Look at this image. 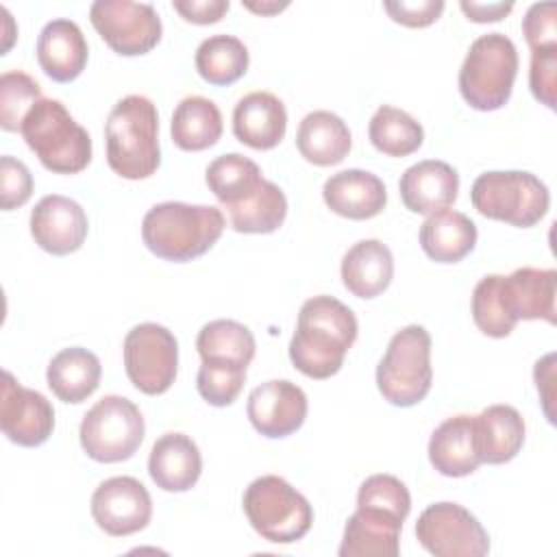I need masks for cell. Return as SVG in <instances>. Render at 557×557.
Masks as SVG:
<instances>
[{"instance_id": "26", "label": "cell", "mask_w": 557, "mask_h": 557, "mask_svg": "<svg viewBox=\"0 0 557 557\" xmlns=\"http://www.w3.org/2000/svg\"><path fill=\"white\" fill-rule=\"evenodd\" d=\"M350 146L346 122L331 111H311L298 124L296 148L313 165L326 168L344 161Z\"/></svg>"}, {"instance_id": "35", "label": "cell", "mask_w": 557, "mask_h": 557, "mask_svg": "<svg viewBox=\"0 0 557 557\" xmlns=\"http://www.w3.org/2000/svg\"><path fill=\"white\" fill-rule=\"evenodd\" d=\"M226 213L233 231L265 235L274 233L285 222L287 198L276 183L263 181L257 194L235 207H228Z\"/></svg>"}, {"instance_id": "17", "label": "cell", "mask_w": 557, "mask_h": 557, "mask_svg": "<svg viewBox=\"0 0 557 557\" xmlns=\"http://www.w3.org/2000/svg\"><path fill=\"white\" fill-rule=\"evenodd\" d=\"M555 294L557 270L553 268H518L507 276L498 274V296L513 324H518V320H546L555 324Z\"/></svg>"}, {"instance_id": "8", "label": "cell", "mask_w": 557, "mask_h": 557, "mask_svg": "<svg viewBox=\"0 0 557 557\" xmlns=\"http://www.w3.org/2000/svg\"><path fill=\"white\" fill-rule=\"evenodd\" d=\"M431 335L420 324L394 333L383 359L376 366V387L396 407H413L431 389Z\"/></svg>"}, {"instance_id": "34", "label": "cell", "mask_w": 557, "mask_h": 557, "mask_svg": "<svg viewBox=\"0 0 557 557\" xmlns=\"http://www.w3.org/2000/svg\"><path fill=\"white\" fill-rule=\"evenodd\" d=\"M368 137L379 152L387 157H407L422 146L424 131L407 111L383 104L374 111L368 124Z\"/></svg>"}, {"instance_id": "41", "label": "cell", "mask_w": 557, "mask_h": 557, "mask_svg": "<svg viewBox=\"0 0 557 557\" xmlns=\"http://www.w3.org/2000/svg\"><path fill=\"white\" fill-rule=\"evenodd\" d=\"M522 35L531 50L557 46V4L535 2L522 17Z\"/></svg>"}, {"instance_id": "13", "label": "cell", "mask_w": 557, "mask_h": 557, "mask_svg": "<svg viewBox=\"0 0 557 557\" xmlns=\"http://www.w3.org/2000/svg\"><path fill=\"white\" fill-rule=\"evenodd\" d=\"M91 516L96 524L113 535H133L148 527L152 518V498L135 476H111L91 494Z\"/></svg>"}, {"instance_id": "16", "label": "cell", "mask_w": 557, "mask_h": 557, "mask_svg": "<svg viewBox=\"0 0 557 557\" xmlns=\"http://www.w3.org/2000/svg\"><path fill=\"white\" fill-rule=\"evenodd\" d=\"M85 209L61 194L44 196L30 211V235L35 244L57 257L76 252L87 237Z\"/></svg>"}, {"instance_id": "11", "label": "cell", "mask_w": 557, "mask_h": 557, "mask_svg": "<svg viewBox=\"0 0 557 557\" xmlns=\"http://www.w3.org/2000/svg\"><path fill=\"white\" fill-rule=\"evenodd\" d=\"M416 537L435 557H483L490 553V537L483 524L457 503L429 505L418 522Z\"/></svg>"}, {"instance_id": "18", "label": "cell", "mask_w": 557, "mask_h": 557, "mask_svg": "<svg viewBox=\"0 0 557 557\" xmlns=\"http://www.w3.org/2000/svg\"><path fill=\"white\" fill-rule=\"evenodd\" d=\"M403 205L411 213L431 215L448 209L457 200L459 174L453 165L437 159L418 161L398 181Z\"/></svg>"}, {"instance_id": "37", "label": "cell", "mask_w": 557, "mask_h": 557, "mask_svg": "<svg viewBox=\"0 0 557 557\" xmlns=\"http://www.w3.org/2000/svg\"><path fill=\"white\" fill-rule=\"evenodd\" d=\"M39 83L24 72H4L0 76V126L20 133L24 117L41 100Z\"/></svg>"}, {"instance_id": "38", "label": "cell", "mask_w": 557, "mask_h": 557, "mask_svg": "<svg viewBox=\"0 0 557 557\" xmlns=\"http://www.w3.org/2000/svg\"><path fill=\"white\" fill-rule=\"evenodd\" d=\"M246 383V368L235 363L202 361L196 376L198 394L213 407H226L237 400Z\"/></svg>"}, {"instance_id": "5", "label": "cell", "mask_w": 557, "mask_h": 557, "mask_svg": "<svg viewBox=\"0 0 557 557\" xmlns=\"http://www.w3.org/2000/svg\"><path fill=\"white\" fill-rule=\"evenodd\" d=\"M518 74V50L503 33H487L470 44L459 67L461 98L476 111L507 104Z\"/></svg>"}, {"instance_id": "31", "label": "cell", "mask_w": 557, "mask_h": 557, "mask_svg": "<svg viewBox=\"0 0 557 557\" xmlns=\"http://www.w3.org/2000/svg\"><path fill=\"white\" fill-rule=\"evenodd\" d=\"M205 181L213 196L220 200V205L228 209L257 194L265 178L261 176V170L252 159L239 152H228L215 157L209 163Z\"/></svg>"}, {"instance_id": "1", "label": "cell", "mask_w": 557, "mask_h": 557, "mask_svg": "<svg viewBox=\"0 0 557 557\" xmlns=\"http://www.w3.org/2000/svg\"><path fill=\"white\" fill-rule=\"evenodd\" d=\"M357 331L359 324L348 305L333 296H313L298 311L289 359L305 376L329 379L342 370Z\"/></svg>"}, {"instance_id": "22", "label": "cell", "mask_w": 557, "mask_h": 557, "mask_svg": "<svg viewBox=\"0 0 557 557\" xmlns=\"http://www.w3.org/2000/svg\"><path fill=\"white\" fill-rule=\"evenodd\" d=\"M287 131V111L281 98L270 91H250L233 109L235 137L255 148L270 150L281 144Z\"/></svg>"}, {"instance_id": "46", "label": "cell", "mask_w": 557, "mask_h": 557, "mask_svg": "<svg viewBox=\"0 0 557 557\" xmlns=\"http://www.w3.org/2000/svg\"><path fill=\"white\" fill-rule=\"evenodd\" d=\"M246 9L255 11V13H261V15H272V13H278L283 9H287L289 2H276V0H265V2H252V0H244L242 2Z\"/></svg>"}, {"instance_id": "23", "label": "cell", "mask_w": 557, "mask_h": 557, "mask_svg": "<svg viewBox=\"0 0 557 557\" xmlns=\"http://www.w3.org/2000/svg\"><path fill=\"white\" fill-rule=\"evenodd\" d=\"M202 472V457L196 442L185 433L161 435L148 457V474L163 492L191 490Z\"/></svg>"}, {"instance_id": "25", "label": "cell", "mask_w": 557, "mask_h": 557, "mask_svg": "<svg viewBox=\"0 0 557 557\" xmlns=\"http://www.w3.org/2000/svg\"><path fill=\"white\" fill-rule=\"evenodd\" d=\"M100 376H102L100 359L91 350L81 346H70L59 350L50 359L46 370V381L52 394L59 400L72 403V405H78L85 398H89L98 389Z\"/></svg>"}, {"instance_id": "45", "label": "cell", "mask_w": 557, "mask_h": 557, "mask_svg": "<svg viewBox=\"0 0 557 557\" xmlns=\"http://www.w3.org/2000/svg\"><path fill=\"white\" fill-rule=\"evenodd\" d=\"M459 7H461V11L466 13L468 20L485 24V22L503 20L513 9V2H472V0L468 2V0H461Z\"/></svg>"}, {"instance_id": "44", "label": "cell", "mask_w": 557, "mask_h": 557, "mask_svg": "<svg viewBox=\"0 0 557 557\" xmlns=\"http://www.w3.org/2000/svg\"><path fill=\"white\" fill-rule=\"evenodd\" d=\"M172 7L181 13L183 20L207 26L220 22L231 4L228 0H174Z\"/></svg>"}, {"instance_id": "3", "label": "cell", "mask_w": 557, "mask_h": 557, "mask_svg": "<svg viewBox=\"0 0 557 557\" xmlns=\"http://www.w3.org/2000/svg\"><path fill=\"white\" fill-rule=\"evenodd\" d=\"M107 163L128 181L148 178L161 163L159 113L150 98L131 94L117 100L104 124Z\"/></svg>"}, {"instance_id": "42", "label": "cell", "mask_w": 557, "mask_h": 557, "mask_svg": "<svg viewBox=\"0 0 557 557\" xmlns=\"http://www.w3.org/2000/svg\"><path fill=\"white\" fill-rule=\"evenodd\" d=\"M0 191L4 211L22 207L33 194V176L28 168L9 154L0 159Z\"/></svg>"}, {"instance_id": "7", "label": "cell", "mask_w": 557, "mask_h": 557, "mask_svg": "<svg viewBox=\"0 0 557 557\" xmlns=\"http://www.w3.org/2000/svg\"><path fill=\"white\" fill-rule=\"evenodd\" d=\"M242 507L250 527L274 544L298 542L313 522L309 500L276 474L255 479L244 492Z\"/></svg>"}, {"instance_id": "4", "label": "cell", "mask_w": 557, "mask_h": 557, "mask_svg": "<svg viewBox=\"0 0 557 557\" xmlns=\"http://www.w3.org/2000/svg\"><path fill=\"white\" fill-rule=\"evenodd\" d=\"M20 133L39 163L54 174H78L91 161L89 133L59 100H37Z\"/></svg>"}, {"instance_id": "43", "label": "cell", "mask_w": 557, "mask_h": 557, "mask_svg": "<svg viewBox=\"0 0 557 557\" xmlns=\"http://www.w3.org/2000/svg\"><path fill=\"white\" fill-rule=\"evenodd\" d=\"M383 9L394 22L403 26L424 28L442 15L444 2L442 0H413V2L398 0V2H383Z\"/></svg>"}, {"instance_id": "14", "label": "cell", "mask_w": 557, "mask_h": 557, "mask_svg": "<svg viewBox=\"0 0 557 557\" xmlns=\"http://www.w3.org/2000/svg\"><path fill=\"white\" fill-rule=\"evenodd\" d=\"M0 429L17 446H41L54 429V409L50 400L20 385L11 372H2L0 396Z\"/></svg>"}, {"instance_id": "27", "label": "cell", "mask_w": 557, "mask_h": 557, "mask_svg": "<svg viewBox=\"0 0 557 557\" xmlns=\"http://www.w3.org/2000/svg\"><path fill=\"white\" fill-rule=\"evenodd\" d=\"M420 246L437 263H457L472 252L476 244V224L459 211L431 213L420 226Z\"/></svg>"}, {"instance_id": "21", "label": "cell", "mask_w": 557, "mask_h": 557, "mask_svg": "<svg viewBox=\"0 0 557 557\" xmlns=\"http://www.w3.org/2000/svg\"><path fill=\"white\" fill-rule=\"evenodd\" d=\"M87 41L76 22L59 17L48 22L37 37V61L46 76L72 83L87 65Z\"/></svg>"}, {"instance_id": "36", "label": "cell", "mask_w": 557, "mask_h": 557, "mask_svg": "<svg viewBox=\"0 0 557 557\" xmlns=\"http://www.w3.org/2000/svg\"><path fill=\"white\" fill-rule=\"evenodd\" d=\"M357 507L405 522L411 511V496L400 479L392 474H372L357 492Z\"/></svg>"}, {"instance_id": "9", "label": "cell", "mask_w": 557, "mask_h": 557, "mask_svg": "<svg viewBox=\"0 0 557 557\" xmlns=\"http://www.w3.org/2000/svg\"><path fill=\"white\" fill-rule=\"evenodd\" d=\"M146 433L139 407L117 394L100 398L78 429L81 446L89 459L100 463L126 461L141 446Z\"/></svg>"}, {"instance_id": "33", "label": "cell", "mask_w": 557, "mask_h": 557, "mask_svg": "<svg viewBox=\"0 0 557 557\" xmlns=\"http://www.w3.org/2000/svg\"><path fill=\"white\" fill-rule=\"evenodd\" d=\"M196 70L211 85H233L250 63L248 48L233 35H211L196 50Z\"/></svg>"}, {"instance_id": "28", "label": "cell", "mask_w": 557, "mask_h": 557, "mask_svg": "<svg viewBox=\"0 0 557 557\" xmlns=\"http://www.w3.org/2000/svg\"><path fill=\"white\" fill-rule=\"evenodd\" d=\"M403 524L368 509H359L348 518L339 544V557H396L400 550Z\"/></svg>"}, {"instance_id": "12", "label": "cell", "mask_w": 557, "mask_h": 557, "mask_svg": "<svg viewBox=\"0 0 557 557\" xmlns=\"http://www.w3.org/2000/svg\"><path fill=\"white\" fill-rule=\"evenodd\" d=\"M89 20L104 44L122 57L150 52L163 33L161 20L148 2L96 0L89 9Z\"/></svg>"}, {"instance_id": "19", "label": "cell", "mask_w": 557, "mask_h": 557, "mask_svg": "<svg viewBox=\"0 0 557 557\" xmlns=\"http://www.w3.org/2000/svg\"><path fill=\"white\" fill-rule=\"evenodd\" d=\"M326 207L348 220H370L387 205L383 181L366 170H342L326 178L322 187Z\"/></svg>"}, {"instance_id": "2", "label": "cell", "mask_w": 557, "mask_h": 557, "mask_svg": "<svg viewBox=\"0 0 557 557\" xmlns=\"http://www.w3.org/2000/svg\"><path fill=\"white\" fill-rule=\"evenodd\" d=\"M226 220L218 207L159 202L141 222V239L159 259L185 263L205 255L222 235Z\"/></svg>"}, {"instance_id": "6", "label": "cell", "mask_w": 557, "mask_h": 557, "mask_svg": "<svg viewBox=\"0 0 557 557\" xmlns=\"http://www.w3.org/2000/svg\"><path fill=\"white\" fill-rule=\"evenodd\" d=\"M474 209L498 222L518 228L535 226L548 211V187L524 170H494L474 178L470 189Z\"/></svg>"}, {"instance_id": "32", "label": "cell", "mask_w": 557, "mask_h": 557, "mask_svg": "<svg viewBox=\"0 0 557 557\" xmlns=\"http://www.w3.org/2000/svg\"><path fill=\"white\" fill-rule=\"evenodd\" d=\"M196 348L202 361H220L248 368L255 357V335L242 322L220 318L207 322L200 329Z\"/></svg>"}, {"instance_id": "20", "label": "cell", "mask_w": 557, "mask_h": 557, "mask_svg": "<svg viewBox=\"0 0 557 557\" xmlns=\"http://www.w3.org/2000/svg\"><path fill=\"white\" fill-rule=\"evenodd\" d=\"M429 461L444 476H468L483 461L476 444L474 416L446 418L429 440Z\"/></svg>"}, {"instance_id": "15", "label": "cell", "mask_w": 557, "mask_h": 557, "mask_svg": "<svg viewBox=\"0 0 557 557\" xmlns=\"http://www.w3.org/2000/svg\"><path fill=\"white\" fill-rule=\"evenodd\" d=\"M305 392L285 379H272L257 385L248 396V420L263 437H287L298 431L307 418Z\"/></svg>"}, {"instance_id": "29", "label": "cell", "mask_w": 557, "mask_h": 557, "mask_svg": "<svg viewBox=\"0 0 557 557\" xmlns=\"http://www.w3.org/2000/svg\"><path fill=\"white\" fill-rule=\"evenodd\" d=\"M476 420V444L483 463H507L524 444V420L511 405H490Z\"/></svg>"}, {"instance_id": "40", "label": "cell", "mask_w": 557, "mask_h": 557, "mask_svg": "<svg viewBox=\"0 0 557 557\" xmlns=\"http://www.w3.org/2000/svg\"><path fill=\"white\" fill-rule=\"evenodd\" d=\"M529 87L535 100L555 109V89H557V46L531 50L529 67Z\"/></svg>"}, {"instance_id": "30", "label": "cell", "mask_w": 557, "mask_h": 557, "mask_svg": "<svg viewBox=\"0 0 557 557\" xmlns=\"http://www.w3.org/2000/svg\"><path fill=\"white\" fill-rule=\"evenodd\" d=\"M222 113L218 104L205 96L183 98L172 113V141L187 152L207 150L222 137Z\"/></svg>"}, {"instance_id": "24", "label": "cell", "mask_w": 557, "mask_h": 557, "mask_svg": "<svg viewBox=\"0 0 557 557\" xmlns=\"http://www.w3.org/2000/svg\"><path fill=\"white\" fill-rule=\"evenodd\" d=\"M394 276L392 250L379 239H361L342 259V283L357 298H376Z\"/></svg>"}, {"instance_id": "39", "label": "cell", "mask_w": 557, "mask_h": 557, "mask_svg": "<svg viewBox=\"0 0 557 557\" xmlns=\"http://www.w3.org/2000/svg\"><path fill=\"white\" fill-rule=\"evenodd\" d=\"M472 320L487 337H507L516 324L507 318L498 296V274L483 276L472 292Z\"/></svg>"}, {"instance_id": "10", "label": "cell", "mask_w": 557, "mask_h": 557, "mask_svg": "<svg viewBox=\"0 0 557 557\" xmlns=\"http://www.w3.org/2000/svg\"><path fill=\"white\" fill-rule=\"evenodd\" d=\"M124 370L128 381L148 396L168 392L178 370V342L165 326L141 322L124 337Z\"/></svg>"}]
</instances>
